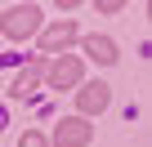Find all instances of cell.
I'll return each mask as SVG.
<instances>
[{"label":"cell","instance_id":"cell-1","mask_svg":"<svg viewBox=\"0 0 152 147\" xmlns=\"http://www.w3.org/2000/svg\"><path fill=\"white\" fill-rule=\"evenodd\" d=\"M36 27H40V5H14V9H5V18H0V31H5L9 40H27Z\"/></svg>","mask_w":152,"mask_h":147},{"label":"cell","instance_id":"cell-6","mask_svg":"<svg viewBox=\"0 0 152 147\" xmlns=\"http://www.w3.org/2000/svg\"><path fill=\"white\" fill-rule=\"evenodd\" d=\"M85 54H90L94 62H116V45H112L107 36H85Z\"/></svg>","mask_w":152,"mask_h":147},{"label":"cell","instance_id":"cell-7","mask_svg":"<svg viewBox=\"0 0 152 147\" xmlns=\"http://www.w3.org/2000/svg\"><path fill=\"white\" fill-rule=\"evenodd\" d=\"M36 85H40V62H27V67H23V76L14 80V94H18V98H27Z\"/></svg>","mask_w":152,"mask_h":147},{"label":"cell","instance_id":"cell-2","mask_svg":"<svg viewBox=\"0 0 152 147\" xmlns=\"http://www.w3.org/2000/svg\"><path fill=\"white\" fill-rule=\"evenodd\" d=\"M81 76H85V67H81V58H76V54H63V58L49 67V85H54V89H72V85H81Z\"/></svg>","mask_w":152,"mask_h":147},{"label":"cell","instance_id":"cell-3","mask_svg":"<svg viewBox=\"0 0 152 147\" xmlns=\"http://www.w3.org/2000/svg\"><path fill=\"white\" fill-rule=\"evenodd\" d=\"M54 143H58V147H85V143H90V125L76 120V116H67V120L54 129Z\"/></svg>","mask_w":152,"mask_h":147},{"label":"cell","instance_id":"cell-8","mask_svg":"<svg viewBox=\"0 0 152 147\" xmlns=\"http://www.w3.org/2000/svg\"><path fill=\"white\" fill-rule=\"evenodd\" d=\"M18 147H49V138H40V134H23Z\"/></svg>","mask_w":152,"mask_h":147},{"label":"cell","instance_id":"cell-4","mask_svg":"<svg viewBox=\"0 0 152 147\" xmlns=\"http://www.w3.org/2000/svg\"><path fill=\"white\" fill-rule=\"evenodd\" d=\"M107 103H112V89H107L103 80H94V85H85L81 94H76V107H81L85 116H94V112H103Z\"/></svg>","mask_w":152,"mask_h":147},{"label":"cell","instance_id":"cell-5","mask_svg":"<svg viewBox=\"0 0 152 147\" xmlns=\"http://www.w3.org/2000/svg\"><path fill=\"white\" fill-rule=\"evenodd\" d=\"M72 40H76V22H54V27L40 36V49H45V54H58V49L72 45Z\"/></svg>","mask_w":152,"mask_h":147}]
</instances>
